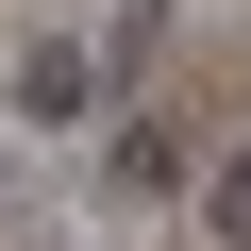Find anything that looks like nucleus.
<instances>
[{
    "mask_svg": "<svg viewBox=\"0 0 251 251\" xmlns=\"http://www.w3.org/2000/svg\"><path fill=\"white\" fill-rule=\"evenodd\" d=\"M17 117L67 134V117H84V50H17Z\"/></svg>",
    "mask_w": 251,
    "mask_h": 251,
    "instance_id": "1",
    "label": "nucleus"
},
{
    "mask_svg": "<svg viewBox=\"0 0 251 251\" xmlns=\"http://www.w3.org/2000/svg\"><path fill=\"white\" fill-rule=\"evenodd\" d=\"M218 234H234V251H251V151H234V168H218Z\"/></svg>",
    "mask_w": 251,
    "mask_h": 251,
    "instance_id": "2",
    "label": "nucleus"
}]
</instances>
